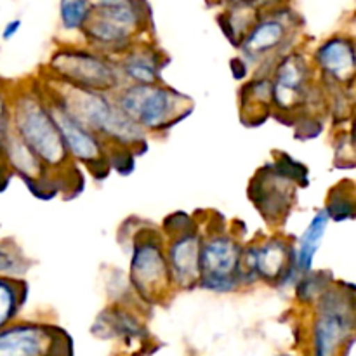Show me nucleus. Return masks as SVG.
Listing matches in <instances>:
<instances>
[{"instance_id": "12", "label": "nucleus", "mask_w": 356, "mask_h": 356, "mask_svg": "<svg viewBox=\"0 0 356 356\" xmlns=\"http://www.w3.org/2000/svg\"><path fill=\"white\" fill-rule=\"evenodd\" d=\"M70 341L54 327L14 323L0 329V356H65Z\"/></svg>"}, {"instance_id": "1", "label": "nucleus", "mask_w": 356, "mask_h": 356, "mask_svg": "<svg viewBox=\"0 0 356 356\" xmlns=\"http://www.w3.org/2000/svg\"><path fill=\"white\" fill-rule=\"evenodd\" d=\"M49 99L56 101L66 113L92 131L104 145L136 148L146 145V131L127 117L108 92L66 86L52 79L44 90Z\"/></svg>"}, {"instance_id": "3", "label": "nucleus", "mask_w": 356, "mask_h": 356, "mask_svg": "<svg viewBox=\"0 0 356 356\" xmlns=\"http://www.w3.org/2000/svg\"><path fill=\"white\" fill-rule=\"evenodd\" d=\"M90 6L82 33L96 51L120 54L146 30L148 9L143 0H90Z\"/></svg>"}, {"instance_id": "20", "label": "nucleus", "mask_w": 356, "mask_h": 356, "mask_svg": "<svg viewBox=\"0 0 356 356\" xmlns=\"http://www.w3.org/2000/svg\"><path fill=\"white\" fill-rule=\"evenodd\" d=\"M273 108V99H271V80L270 76H263L250 80L242 89V110L245 111L247 122L249 124L254 117V110L268 111Z\"/></svg>"}, {"instance_id": "23", "label": "nucleus", "mask_w": 356, "mask_h": 356, "mask_svg": "<svg viewBox=\"0 0 356 356\" xmlns=\"http://www.w3.org/2000/svg\"><path fill=\"white\" fill-rule=\"evenodd\" d=\"M325 212L329 214L330 219H336V221H346L355 216V200L353 193H346L343 190V193H332L330 195V200L327 202Z\"/></svg>"}, {"instance_id": "24", "label": "nucleus", "mask_w": 356, "mask_h": 356, "mask_svg": "<svg viewBox=\"0 0 356 356\" xmlns=\"http://www.w3.org/2000/svg\"><path fill=\"white\" fill-rule=\"evenodd\" d=\"M13 131V118H10V97L0 86V160H2V146L7 136Z\"/></svg>"}, {"instance_id": "21", "label": "nucleus", "mask_w": 356, "mask_h": 356, "mask_svg": "<svg viewBox=\"0 0 356 356\" xmlns=\"http://www.w3.org/2000/svg\"><path fill=\"white\" fill-rule=\"evenodd\" d=\"M28 268L30 261L24 257L23 250L13 240H0V277L23 280Z\"/></svg>"}, {"instance_id": "13", "label": "nucleus", "mask_w": 356, "mask_h": 356, "mask_svg": "<svg viewBox=\"0 0 356 356\" xmlns=\"http://www.w3.org/2000/svg\"><path fill=\"white\" fill-rule=\"evenodd\" d=\"M45 99H47L52 115H54V120L58 124L59 132H61L70 159L80 160L82 163L89 165L90 172L97 179H103V176L99 172V167L104 170H108V167H110V163H108L106 145L92 131H89L86 125H82L72 115L66 113L56 101L49 99L47 96H45Z\"/></svg>"}, {"instance_id": "14", "label": "nucleus", "mask_w": 356, "mask_h": 356, "mask_svg": "<svg viewBox=\"0 0 356 356\" xmlns=\"http://www.w3.org/2000/svg\"><path fill=\"white\" fill-rule=\"evenodd\" d=\"M204 236L197 226L170 235L165 257L169 263L170 278L177 287H193L200 280V247Z\"/></svg>"}, {"instance_id": "19", "label": "nucleus", "mask_w": 356, "mask_h": 356, "mask_svg": "<svg viewBox=\"0 0 356 356\" xmlns=\"http://www.w3.org/2000/svg\"><path fill=\"white\" fill-rule=\"evenodd\" d=\"M26 299V284L16 278L0 277V329L14 322Z\"/></svg>"}, {"instance_id": "11", "label": "nucleus", "mask_w": 356, "mask_h": 356, "mask_svg": "<svg viewBox=\"0 0 356 356\" xmlns=\"http://www.w3.org/2000/svg\"><path fill=\"white\" fill-rule=\"evenodd\" d=\"M271 99L284 113L305 106L312 89V66L302 52L289 51L273 63L271 68Z\"/></svg>"}, {"instance_id": "7", "label": "nucleus", "mask_w": 356, "mask_h": 356, "mask_svg": "<svg viewBox=\"0 0 356 356\" xmlns=\"http://www.w3.org/2000/svg\"><path fill=\"white\" fill-rule=\"evenodd\" d=\"M289 9H271V13L257 17L250 30L243 35L238 47L247 63H259L261 66H273L280 56L291 51L287 42L294 38Z\"/></svg>"}, {"instance_id": "25", "label": "nucleus", "mask_w": 356, "mask_h": 356, "mask_svg": "<svg viewBox=\"0 0 356 356\" xmlns=\"http://www.w3.org/2000/svg\"><path fill=\"white\" fill-rule=\"evenodd\" d=\"M21 24H23V21H21V19L9 21V23H7L6 26H3V30H2V38H3V40H10V38H13V37H16L17 31L21 30Z\"/></svg>"}, {"instance_id": "5", "label": "nucleus", "mask_w": 356, "mask_h": 356, "mask_svg": "<svg viewBox=\"0 0 356 356\" xmlns=\"http://www.w3.org/2000/svg\"><path fill=\"white\" fill-rule=\"evenodd\" d=\"M49 72L58 82L97 92L113 94L118 87L124 86L117 63L96 49H59L49 59Z\"/></svg>"}, {"instance_id": "15", "label": "nucleus", "mask_w": 356, "mask_h": 356, "mask_svg": "<svg viewBox=\"0 0 356 356\" xmlns=\"http://www.w3.org/2000/svg\"><path fill=\"white\" fill-rule=\"evenodd\" d=\"M315 65L323 80L336 87L353 86L356 61L353 38L337 35L327 38L315 51Z\"/></svg>"}, {"instance_id": "9", "label": "nucleus", "mask_w": 356, "mask_h": 356, "mask_svg": "<svg viewBox=\"0 0 356 356\" xmlns=\"http://www.w3.org/2000/svg\"><path fill=\"white\" fill-rule=\"evenodd\" d=\"M296 271V247L287 240L275 236L242 250L240 280H264L270 284H285Z\"/></svg>"}, {"instance_id": "10", "label": "nucleus", "mask_w": 356, "mask_h": 356, "mask_svg": "<svg viewBox=\"0 0 356 356\" xmlns=\"http://www.w3.org/2000/svg\"><path fill=\"white\" fill-rule=\"evenodd\" d=\"M353 296L327 287L318 301L315 322L316 356H332L353 330Z\"/></svg>"}, {"instance_id": "17", "label": "nucleus", "mask_w": 356, "mask_h": 356, "mask_svg": "<svg viewBox=\"0 0 356 356\" xmlns=\"http://www.w3.org/2000/svg\"><path fill=\"white\" fill-rule=\"evenodd\" d=\"M2 160L7 165V169L13 174H16V176H19L28 186L45 179L49 172H51L14 131H10L6 143H3Z\"/></svg>"}, {"instance_id": "16", "label": "nucleus", "mask_w": 356, "mask_h": 356, "mask_svg": "<svg viewBox=\"0 0 356 356\" xmlns=\"http://www.w3.org/2000/svg\"><path fill=\"white\" fill-rule=\"evenodd\" d=\"M115 63L124 83H159L162 79L163 54L153 45L134 42Z\"/></svg>"}, {"instance_id": "22", "label": "nucleus", "mask_w": 356, "mask_h": 356, "mask_svg": "<svg viewBox=\"0 0 356 356\" xmlns=\"http://www.w3.org/2000/svg\"><path fill=\"white\" fill-rule=\"evenodd\" d=\"M90 9V0H59V17L63 28L68 31H82L83 24L89 19Z\"/></svg>"}, {"instance_id": "18", "label": "nucleus", "mask_w": 356, "mask_h": 356, "mask_svg": "<svg viewBox=\"0 0 356 356\" xmlns=\"http://www.w3.org/2000/svg\"><path fill=\"white\" fill-rule=\"evenodd\" d=\"M329 221L330 218L325 211L316 212L312 221H309L308 228L305 229V233L299 238L298 249H296V271H298V275H305L312 271L313 259H315L316 252L322 245Z\"/></svg>"}, {"instance_id": "8", "label": "nucleus", "mask_w": 356, "mask_h": 356, "mask_svg": "<svg viewBox=\"0 0 356 356\" xmlns=\"http://www.w3.org/2000/svg\"><path fill=\"white\" fill-rule=\"evenodd\" d=\"M131 280L138 294L145 299L159 298L172 284L163 250V236L155 229L136 235L132 245Z\"/></svg>"}, {"instance_id": "4", "label": "nucleus", "mask_w": 356, "mask_h": 356, "mask_svg": "<svg viewBox=\"0 0 356 356\" xmlns=\"http://www.w3.org/2000/svg\"><path fill=\"white\" fill-rule=\"evenodd\" d=\"M117 106L143 131L159 132L191 113V101L162 83H124L113 92Z\"/></svg>"}, {"instance_id": "2", "label": "nucleus", "mask_w": 356, "mask_h": 356, "mask_svg": "<svg viewBox=\"0 0 356 356\" xmlns=\"http://www.w3.org/2000/svg\"><path fill=\"white\" fill-rule=\"evenodd\" d=\"M13 131L51 172L68 165L70 155L44 90L30 87L9 92Z\"/></svg>"}, {"instance_id": "6", "label": "nucleus", "mask_w": 356, "mask_h": 356, "mask_svg": "<svg viewBox=\"0 0 356 356\" xmlns=\"http://www.w3.org/2000/svg\"><path fill=\"white\" fill-rule=\"evenodd\" d=\"M243 247L226 233L202 238L198 285L212 292H232L242 284L240 259Z\"/></svg>"}]
</instances>
